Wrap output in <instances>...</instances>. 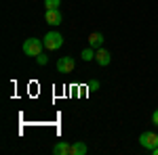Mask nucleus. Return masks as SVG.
I'll return each mask as SVG.
<instances>
[{
    "label": "nucleus",
    "instance_id": "14",
    "mask_svg": "<svg viewBox=\"0 0 158 155\" xmlns=\"http://www.w3.org/2000/svg\"><path fill=\"white\" fill-rule=\"evenodd\" d=\"M152 124H154V126H158V109L152 113Z\"/></svg>",
    "mask_w": 158,
    "mask_h": 155
},
{
    "label": "nucleus",
    "instance_id": "3",
    "mask_svg": "<svg viewBox=\"0 0 158 155\" xmlns=\"http://www.w3.org/2000/svg\"><path fill=\"white\" fill-rule=\"evenodd\" d=\"M139 145L143 149H148V151H152L154 147H158V134L156 132H143L139 136Z\"/></svg>",
    "mask_w": 158,
    "mask_h": 155
},
{
    "label": "nucleus",
    "instance_id": "8",
    "mask_svg": "<svg viewBox=\"0 0 158 155\" xmlns=\"http://www.w3.org/2000/svg\"><path fill=\"white\" fill-rule=\"evenodd\" d=\"M101 44H103V36H101L99 32L89 36V46H91V48H95V50H97V48H101Z\"/></svg>",
    "mask_w": 158,
    "mask_h": 155
},
{
    "label": "nucleus",
    "instance_id": "4",
    "mask_svg": "<svg viewBox=\"0 0 158 155\" xmlns=\"http://www.w3.org/2000/svg\"><path fill=\"white\" fill-rule=\"evenodd\" d=\"M44 19H47V23H49V25H61V23H63V15H61L59 9H47Z\"/></svg>",
    "mask_w": 158,
    "mask_h": 155
},
{
    "label": "nucleus",
    "instance_id": "12",
    "mask_svg": "<svg viewBox=\"0 0 158 155\" xmlns=\"http://www.w3.org/2000/svg\"><path fill=\"white\" fill-rule=\"evenodd\" d=\"M36 63L38 65H47V63H49V57H47L44 52H40V55L36 57Z\"/></svg>",
    "mask_w": 158,
    "mask_h": 155
},
{
    "label": "nucleus",
    "instance_id": "13",
    "mask_svg": "<svg viewBox=\"0 0 158 155\" xmlns=\"http://www.w3.org/2000/svg\"><path fill=\"white\" fill-rule=\"evenodd\" d=\"M89 90H99V80H91L89 82Z\"/></svg>",
    "mask_w": 158,
    "mask_h": 155
},
{
    "label": "nucleus",
    "instance_id": "2",
    "mask_svg": "<svg viewBox=\"0 0 158 155\" xmlns=\"http://www.w3.org/2000/svg\"><path fill=\"white\" fill-rule=\"evenodd\" d=\"M42 42H44L47 50H59L63 46V36H61L59 32H49L47 36L42 38Z\"/></svg>",
    "mask_w": 158,
    "mask_h": 155
},
{
    "label": "nucleus",
    "instance_id": "1",
    "mask_svg": "<svg viewBox=\"0 0 158 155\" xmlns=\"http://www.w3.org/2000/svg\"><path fill=\"white\" fill-rule=\"evenodd\" d=\"M42 48H44V42L38 40V38H27L23 42V52L27 57H38L42 52Z\"/></svg>",
    "mask_w": 158,
    "mask_h": 155
},
{
    "label": "nucleus",
    "instance_id": "5",
    "mask_svg": "<svg viewBox=\"0 0 158 155\" xmlns=\"http://www.w3.org/2000/svg\"><path fill=\"white\" fill-rule=\"evenodd\" d=\"M74 65H76V63H74L72 57H61V59L57 61V72L59 73H70L74 69Z\"/></svg>",
    "mask_w": 158,
    "mask_h": 155
},
{
    "label": "nucleus",
    "instance_id": "7",
    "mask_svg": "<svg viewBox=\"0 0 158 155\" xmlns=\"http://www.w3.org/2000/svg\"><path fill=\"white\" fill-rule=\"evenodd\" d=\"M53 153H55V155H68V153H72V145H68L65 141H61V143H57L55 147H53Z\"/></svg>",
    "mask_w": 158,
    "mask_h": 155
},
{
    "label": "nucleus",
    "instance_id": "6",
    "mask_svg": "<svg viewBox=\"0 0 158 155\" xmlns=\"http://www.w3.org/2000/svg\"><path fill=\"white\" fill-rule=\"evenodd\" d=\"M95 61H97V65H101V67L110 65V61H112L110 50H106V48H97V50H95Z\"/></svg>",
    "mask_w": 158,
    "mask_h": 155
},
{
    "label": "nucleus",
    "instance_id": "15",
    "mask_svg": "<svg viewBox=\"0 0 158 155\" xmlns=\"http://www.w3.org/2000/svg\"><path fill=\"white\" fill-rule=\"evenodd\" d=\"M152 153H154V155H158V147H154V149H152Z\"/></svg>",
    "mask_w": 158,
    "mask_h": 155
},
{
    "label": "nucleus",
    "instance_id": "10",
    "mask_svg": "<svg viewBox=\"0 0 158 155\" xmlns=\"http://www.w3.org/2000/svg\"><path fill=\"white\" fill-rule=\"evenodd\" d=\"M80 57H82V61H93V59H95V48H91V46L85 48Z\"/></svg>",
    "mask_w": 158,
    "mask_h": 155
},
{
    "label": "nucleus",
    "instance_id": "11",
    "mask_svg": "<svg viewBox=\"0 0 158 155\" xmlns=\"http://www.w3.org/2000/svg\"><path fill=\"white\" fill-rule=\"evenodd\" d=\"M44 6H47V9H59L61 0H44Z\"/></svg>",
    "mask_w": 158,
    "mask_h": 155
},
{
    "label": "nucleus",
    "instance_id": "9",
    "mask_svg": "<svg viewBox=\"0 0 158 155\" xmlns=\"http://www.w3.org/2000/svg\"><path fill=\"white\" fill-rule=\"evenodd\" d=\"M86 153V145L82 141H78V143L72 145V155H85Z\"/></svg>",
    "mask_w": 158,
    "mask_h": 155
}]
</instances>
